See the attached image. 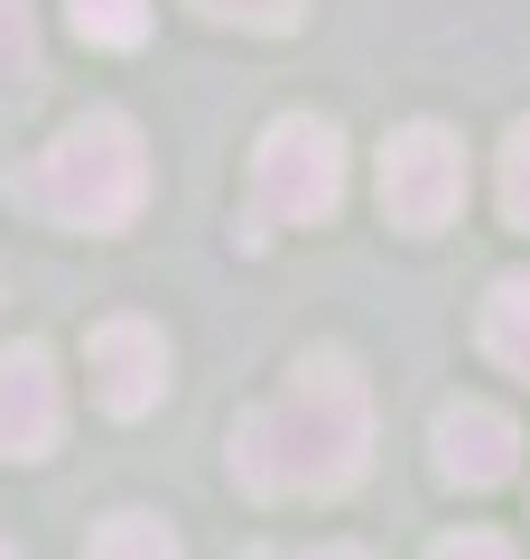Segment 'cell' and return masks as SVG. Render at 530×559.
Returning a JSON list of instances; mask_svg holds the SVG:
<instances>
[{
  "label": "cell",
  "instance_id": "2e32d148",
  "mask_svg": "<svg viewBox=\"0 0 530 559\" xmlns=\"http://www.w3.org/2000/svg\"><path fill=\"white\" fill-rule=\"evenodd\" d=\"M0 559H20V550H0Z\"/></svg>",
  "mask_w": 530,
  "mask_h": 559
},
{
  "label": "cell",
  "instance_id": "7c38bea8",
  "mask_svg": "<svg viewBox=\"0 0 530 559\" xmlns=\"http://www.w3.org/2000/svg\"><path fill=\"white\" fill-rule=\"evenodd\" d=\"M493 197H503V215L530 234V121H511V131H503V168H493Z\"/></svg>",
  "mask_w": 530,
  "mask_h": 559
},
{
  "label": "cell",
  "instance_id": "6da1fadb",
  "mask_svg": "<svg viewBox=\"0 0 530 559\" xmlns=\"http://www.w3.org/2000/svg\"><path fill=\"white\" fill-rule=\"evenodd\" d=\"M373 466V382L345 345H316L289 364L279 401L233 419V485L252 503H326L353 495Z\"/></svg>",
  "mask_w": 530,
  "mask_h": 559
},
{
  "label": "cell",
  "instance_id": "3957f363",
  "mask_svg": "<svg viewBox=\"0 0 530 559\" xmlns=\"http://www.w3.org/2000/svg\"><path fill=\"white\" fill-rule=\"evenodd\" d=\"M345 205V131L326 112H279L252 150V215L270 224H326Z\"/></svg>",
  "mask_w": 530,
  "mask_h": 559
},
{
  "label": "cell",
  "instance_id": "5b68a950",
  "mask_svg": "<svg viewBox=\"0 0 530 559\" xmlns=\"http://www.w3.org/2000/svg\"><path fill=\"white\" fill-rule=\"evenodd\" d=\"M429 466H437L447 495H493L521 466V419L503 401H447L437 429H429Z\"/></svg>",
  "mask_w": 530,
  "mask_h": 559
},
{
  "label": "cell",
  "instance_id": "52a82bcc",
  "mask_svg": "<svg viewBox=\"0 0 530 559\" xmlns=\"http://www.w3.org/2000/svg\"><path fill=\"white\" fill-rule=\"evenodd\" d=\"M65 439V382H57V355L38 336H20L0 355V457L10 466H38L57 457Z\"/></svg>",
  "mask_w": 530,
  "mask_h": 559
},
{
  "label": "cell",
  "instance_id": "9a60e30c",
  "mask_svg": "<svg viewBox=\"0 0 530 559\" xmlns=\"http://www.w3.org/2000/svg\"><path fill=\"white\" fill-rule=\"evenodd\" d=\"M298 559H373L363 540H316V550H298Z\"/></svg>",
  "mask_w": 530,
  "mask_h": 559
},
{
  "label": "cell",
  "instance_id": "4fadbf2b",
  "mask_svg": "<svg viewBox=\"0 0 530 559\" xmlns=\"http://www.w3.org/2000/svg\"><path fill=\"white\" fill-rule=\"evenodd\" d=\"M38 75V20H28V0H0V84Z\"/></svg>",
  "mask_w": 530,
  "mask_h": 559
},
{
  "label": "cell",
  "instance_id": "ba28073f",
  "mask_svg": "<svg viewBox=\"0 0 530 559\" xmlns=\"http://www.w3.org/2000/svg\"><path fill=\"white\" fill-rule=\"evenodd\" d=\"M474 336H484V355L503 364V373L530 382V271H503L484 289V318H474Z\"/></svg>",
  "mask_w": 530,
  "mask_h": 559
},
{
  "label": "cell",
  "instance_id": "9c48e42d",
  "mask_svg": "<svg viewBox=\"0 0 530 559\" xmlns=\"http://www.w3.org/2000/svg\"><path fill=\"white\" fill-rule=\"evenodd\" d=\"M84 559H186V540L168 532V513H103Z\"/></svg>",
  "mask_w": 530,
  "mask_h": 559
},
{
  "label": "cell",
  "instance_id": "7a4b0ae2",
  "mask_svg": "<svg viewBox=\"0 0 530 559\" xmlns=\"http://www.w3.org/2000/svg\"><path fill=\"white\" fill-rule=\"evenodd\" d=\"M10 197L28 215L65 224V234H121V224L149 205V150H140V121L121 103H94L75 112L38 159L10 178Z\"/></svg>",
  "mask_w": 530,
  "mask_h": 559
},
{
  "label": "cell",
  "instance_id": "30bf717a",
  "mask_svg": "<svg viewBox=\"0 0 530 559\" xmlns=\"http://www.w3.org/2000/svg\"><path fill=\"white\" fill-rule=\"evenodd\" d=\"M65 20H75V38L84 47H140L149 38V0H65Z\"/></svg>",
  "mask_w": 530,
  "mask_h": 559
},
{
  "label": "cell",
  "instance_id": "8992f818",
  "mask_svg": "<svg viewBox=\"0 0 530 559\" xmlns=\"http://www.w3.org/2000/svg\"><path fill=\"white\" fill-rule=\"evenodd\" d=\"M84 373H94V401L112 419H149L168 401V336L149 318H103L84 326Z\"/></svg>",
  "mask_w": 530,
  "mask_h": 559
},
{
  "label": "cell",
  "instance_id": "277c9868",
  "mask_svg": "<svg viewBox=\"0 0 530 559\" xmlns=\"http://www.w3.org/2000/svg\"><path fill=\"white\" fill-rule=\"evenodd\" d=\"M382 215L400 234H447L466 215V140L447 121H400L382 140Z\"/></svg>",
  "mask_w": 530,
  "mask_h": 559
},
{
  "label": "cell",
  "instance_id": "5bb4252c",
  "mask_svg": "<svg viewBox=\"0 0 530 559\" xmlns=\"http://www.w3.org/2000/svg\"><path fill=\"white\" fill-rule=\"evenodd\" d=\"M429 559H521V550H511L503 532H447V540H437Z\"/></svg>",
  "mask_w": 530,
  "mask_h": 559
},
{
  "label": "cell",
  "instance_id": "8fae6325",
  "mask_svg": "<svg viewBox=\"0 0 530 559\" xmlns=\"http://www.w3.org/2000/svg\"><path fill=\"white\" fill-rule=\"evenodd\" d=\"M196 20H215V28H252V38H279V28H298V10L308 0H186Z\"/></svg>",
  "mask_w": 530,
  "mask_h": 559
}]
</instances>
